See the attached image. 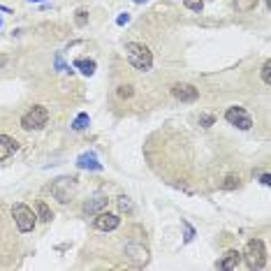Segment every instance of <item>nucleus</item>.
<instances>
[{
	"mask_svg": "<svg viewBox=\"0 0 271 271\" xmlns=\"http://www.w3.org/2000/svg\"><path fill=\"white\" fill-rule=\"evenodd\" d=\"M125 58L130 63L135 70L139 72H149L153 68V53L146 44H139V42H128L125 44Z\"/></svg>",
	"mask_w": 271,
	"mask_h": 271,
	"instance_id": "obj_1",
	"label": "nucleus"
},
{
	"mask_svg": "<svg viewBox=\"0 0 271 271\" xmlns=\"http://www.w3.org/2000/svg\"><path fill=\"white\" fill-rule=\"evenodd\" d=\"M244 257L250 269H264V264H267V248H264L262 239H250V241L246 244Z\"/></svg>",
	"mask_w": 271,
	"mask_h": 271,
	"instance_id": "obj_2",
	"label": "nucleus"
},
{
	"mask_svg": "<svg viewBox=\"0 0 271 271\" xmlns=\"http://www.w3.org/2000/svg\"><path fill=\"white\" fill-rule=\"evenodd\" d=\"M46 121H49V109L42 107V105H35L21 116V128L28 130V132L30 130H42L44 125H46Z\"/></svg>",
	"mask_w": 271,
	"mask_h": 271,
	"instance_id": "obj_3",
	"label": "nucleus"
},
{
	"mask_svg": "<svg viewBox=\"0 0 271 271\" xmlns=\"http://www.w3.org/2000/svg\"><path fill=\"white\" fill-rule=\"evenodd\" d=\"M77 193V179H72V176H61V179H56L51 183V195L56 200L65 204V202H70Z\"/></svg>",
	"mask_w": 271,
	"mask_h": 271,
	"instance_id": "obj_4",
	"label": "nucleus"
},
{
	"mask_svg": "<svg viewBox=\"0 0 271 271\" xmlns=\"http://www.w3.org/2000/svg\"><path fill=\"white\" fill-rule=\"evenodd\" d=\"M12 216H14V223H17L19 232L28 234V232H33V229H35V218H37V216L33 213L30 206H26V204H14Z\"/></svg>",
	"mask_w": 271,
	"mask_h": 271,
	"instance_id": "obj_5",
	"label": "nucleus"
},
{
	"mask_svg": "<svg viewBox=\"0 0 271 271\" xmlns=\"http://www.w3.org/2000/svg\"><path fill=\"white\" fill-rule=\"evenodd\" d=\"M225 121L229 125H234V128H239V130H250L253 128V118L244 107H229L225 112Z\"/></svg>",
	"mask_w": 271,
	"mask_h": 271,
	"instance_id": "obj_6",
	"label": "nucleus"
},
{
	"mask_svg": "<svg viewBox=\"0 0 271 271\" xmlns=\"http://www.w3.org/2000/svg\"><path fill=\"white\" fill-rule=\"evenodd\" d=\"M125 257L135 267H144V264L149 262V248L141 244V241H128L125 244Z\"/></svg>",
	"mask_w": 271,
	"mask_h": 271,
	"instance_id": "obj_7",
	"label": "nucleus"
},
{
	"mask_svg": "<svg viewBox=\"0 0 271 271\" xmlns=\"http://www.w3.org/2000/svg\"><path fill=\"white\" fill-rule=\"evenodd\" d=\"M172 95L179 102H195L200 97V90L195 86H190V84H176V86H172Z\"/></svg>",
	"mask_w": 271,
	"mask_h": 271,
	"instance_id": "obj_8",
	"label": "nucleus"
},
{
	"mask_svg": "<svg viewBox=\"0 0 271 271\" xmlns=\"http://www.w3.org/2000/svg\"><path fill=\"white\" fill-rule=\"evenodd\" d=\"M118 225H121V218L114 216V213H109V211H100L95 216V229H100V232H112Z\"/></svg>",
	"mask_w": 271,
	"mask_h": 271,
	"instance_id": "obj_9",
	"label": "nucleus"
},
{
	"mask_svg": "<svg viewBox=\"0 0 271 271\" xmlns=\"http://www.w3.org/2000/svg\"><path fill=\"white\" fill-rule=\"evenodd\" d=\"M77 167L79 169H88V172H102V162L97 160V156L93 151L81 153V156L77 158Z\"/></svg>",
	"mask_w": 271,
	"mask_h": 271,
	"instance_id": "obj_10",
	"label": "nucleus"
},
{
	"mask_svg": "<svg viewBox=\"0 0 271 271\" xmlns=\"http://www.w3.org/2000/svg\"><path fill=\"white\" fill-rule=\"evenodd\" d=\"M109 200L107 197H93V200L84 202V216H97L100 211H107Z\"/></svg>",
	"mask_w": 271,
	"mask_h": 271,
	"instance_id": "obj_11",
	"label": "nucleus"
},
{
	"mask_svg": "<svg viewBox=\"0 0 271 271\" xmlns=\"http://www.w3.org/2000/svg\"><path fill=\"white\" fill-rule=\"evenodd\" d=\"M239 264H241V253H239V250H227V253L220 257V262L216 264V267H218V269H225V271H234Z\"/></svg>",
	"mask_w": 271,
	"mask_h": 271,
	"instance_id": "obj_12",
	"label": "nucleus"
},
{
	"mask_svg": "<svg viewBox=\"0 0 271 271\" xmlns=\"http://www.w3.org/2000/svg\"><path fill=\"white\" fill-rule=\"evenodd\" d=\"M19 151V141L14 137H7V135H0V160H7L12 153Z\"/></svg>",
	"mask_w": 271,
	"mask_h": 271,
	"instance_id": "obj_13",
	"label": "nucleus"
},
{
	"mask_svg": "<svg viewBox=\"0 0 271 271\" xmlns=\"http://www.w3.org/2000/svg\"><path fill=\"white\" fill-rule=\"evenodd\" d=\"M74 68H77L79 72H81V74H86V77H93V74H95V61H93V58H77V61H74Z\"/></svg>",
	"mask_w": 271,
	"mask_h": 271,
	"instance_id": "obj_14",
	"label": "nucleus"
},
{
	"mask_svg": "<svg viewBox=\"0 0 271 271\" xmlns=\"http://www.w3.org/2000/svg\"><path fill=\"white\" fill-rule=\"evenodd\" d=\"M88 123H90V116H88L86 112H81V114H77V118L72 121V130H77V132L86 130V128H88Z\"/></svg>",
	"mask_w": 271,
	"mask_h": 271,
	"instance_id": "obj_15",
	"label": "nucleus"
},
{
	"mask_svg": "<svg viewBox=\"0 0 271 271\" xmlns=\"http://www.w3.org/2000/svg\"><path fill=\"white\" fill-rule=\"evenodd\" d=\"M37 216H40V220H44V223H51L53 220V211L49 209L46 202H37Z\"/></svg>",
	"mask_w": 271,
	"mask_h": 271,
	"instance_id": "obj_16",
	"label": "nucleus"
},
{
	"mask_svg": "<svg viewBox=\"0 0 271 271\" xmlns=\"http://www.w3.org/2000/svg\"><path fill=\"white\" fill-rule=\"evenodd\" d=\"M232 2L239 12H253L257 7V0H232Z\"/></svg>",
	"mask_w": 271,
	"mask_h": 271,
	"instance_id": "obj_17",
	"label": "nucleus"
},
{
	"mask_svg": "<svg viewBox=\"0 0 271 271\" xmlns=\"http://www.w3.org/2000/svg\"><path fill=\"white\" fill-rule=\"evenodd\" d=\"M181 225H183V229H185L183 232V244H190V241L195 239V227L188 223V220H181Z\"/></svg>",
	"mask_w": 271,
	"mask_h": 271,
	"instance_id": "obj_18",
	"label": "nucleus"
},
{
	"mask_svg": "<svg viewBox=\"0 0 271 271\" xmlns=\"http://www.w3.org/2000/svg\"><path fill=\"white\" fill-rule=\"evenodd\" d=\"M206 2H209V0H183V5L188 9H193V12H202Z\"/></svg>",
	"mask_w": 271,
	"mask_h": 271,
	"instance_id": "obj_19",
	"label": "nucleus"
},
{
	"mask_svg": "<svg viewBox=\"0 0 271 271\" xmlns=\"http://www.w3.org/2000/svg\"><path fill=\"white\" fill-rule=\"evenodd\" d=\"M118 209H121L123 213H130V211H132V202H130V197L121 195V197H118Z\"/></svg>",
	"mask_w": 271,
	"mask_h": 271,
	"instance_id": "obj_20",
	"label": "nucleus"
},
{
	"mask_svg": "<svg viewBox=\"0 0 271 271\" xmlns=\"http://www.w3.org/2000/svg\"><path fill=\"white\" fill-rule=\"evenodd\" d=\"M56 70H58V72H70V74L74 72L70 65H65V61H63V53H56Z\"/></svg>",
	"mask_w": 271,
	"mask_h": 271,
	"instance_id": "obj_21",
	"label": "nucleus"
},
{
	"mask_svg": "<svg viewBox=\"0 0 271 271\" xmlns=\"http://www.w3.org/2000/svg\"><path fill=\"white\" fill-rule=\"evenodd\" d=\"M262 81L267 86H271V61H267L262 65Z\"/></svg>",
	"mask_w": 271,
	"mask_h": 271,
	"instance_id": "obj_22",
	"label": "nucleus"
},
{
	"mask_svg": "<svg viewBox=\"0 0 271 271\" xmlns=\"http://www.w3.org/2000/svg\"><path fill=\"white\" fill-rule=\"evenodd\" d=\"M132 86H118V90H116V95L121 97V100H128V97H132Z\"/></svg>",
	"mask_w": 271,
	"mask_h": 271,
	"instance_id": "obj_23",
	"label": "nucleus"
},
{
	"mask_svg": "<svg viewBox=\"0 0 271 271\" xmlns=\"http://www.w3.org/2000/svg\"><path fill=\"white\" fill-rule=\"evenodd\" d=\"M223 188H225V190H234V188H239V176H227L225 183H223Z\"/></svg>",
	"mask_w": 271,
	"mask_h": 271,
	"instance_id": "obj_24",
	"label": "nucleus"
},
{
	"mask_svg": "<svg viewBox=\"0 0 271 271\" xmlns=\"http://www.w3.org/2000/svg\"><path fill=\"white\" fill-rule=\"evenodd\" d=\"M216 123V116H211V114H202L200 116V125L202 128H211Z\"/></svg>",
	"mask_w": 271,
	"mask_h": 271,
	"instance_id": "obj_25",
	"label": "nucleus"
},
{
	"mask_svg": "<svg viewBox=\"0 0 271 271\" xmlns=\"http://www.w3.org/2000/svg\"><path fill=\"white\" fill-rule=\"evenodd\" d=\"M86 21H88V12L86 9H79L77 12V26H86Z\"/></svg>",
	"mask_w": 271,
	"mask_h": 271,
	"instance_id": "obj_26",
	"label": "nucleus"
},
{
	"mask_svg": "<svg viewBox=\"0 0 271 271\" xmlns=\"http://www.w3.org/2000/svg\"><path fill=\"white\" fill-rule=\"evenodd\" d=\"M116 23H118V26H125V23H130V14H128V12L118 14V17H116Z\"/></svg>",
	"mask_w": 271,
	"mask_h": 271,
	"instance_id": "obj_27",
	"label": "nucleus"
},
{
	"mask_svg": "<svg viewBox=\"0 0 271 271\" xmlns=\"http://www.w3.org/2000/svg\"><path fill=\"white\" fill-rule=\"evenodd\" d=\"M260 181H262V185H271V176L269 174H262V176H260Z\"/></svg>",
	"mask_w": 271,
	"mask_h": 271,
	"instance_id": "obj_28",
	"label": "nucleus"
},
{
	"mask_svg": "<svg viewBox=\"0 0 271 271\" xmlns=\"http://www.w3.org/2000/svg\"><path fill=\"white\" fill-rule=\"evenodd\" d=\"M7 63H9V58H7V56H5V53H0V70H2V68H5Z\"/></svg>",
	"mask_w": 271,
	"mask_h": 271,
	"instance_id": "obj_29",
	"label": "nucleus"
},
{
	"mask_svg": "<svg viewBox=\"0 0 271 271\" xmlns=\"http://www.w3.org/2000/svg\"><path fill=\"white\" fill-rule=\"evenodd\" d=\"M0 12H7V14H9L12 9H9V7H5V5H0Z\"/></svg>",
	"mask_w": 271,
	"mask_h": 271,
	"instance_id": "obj_30",
	"label": "nucleus"
},
{
	"mask_svg": "<svg viewBox=\"0 0 271 271\" xmlns=\"http://www.w3.org/2000/svg\"><path fill=\"white\" fill-rule=\"evenodd\" d=\"M28 2H46V0H28Z\"/></svg>",
	"mask_w": 271,
	"mask_h": 271,
	"instance_id": "obj_31",
	"label": "nucleus"
},
{
	"mask_svg": "<svg viewBox=\"0 0 271 271\" xmlns=\"http://www.w3.org/2000/svg\"><path fill=\"white\" fill-rule=\"evenodd\" d=\"M267 7H271V0H267Z\"/></svg>",
	"mask_w": 271,
	"mask_h": 271,
	"instance_id": "obj_32",
	"label": "nucleus"
},
{
	"mask_svg": "<svg viewBox=\"0 0 271 271\" xmlns=\"http://www.w3.org/2000/svg\"><path fill=\"white\" fill-rule=\"evenodd\" d=\"M135 2H144V0H135Z\"/></svg>",
	"mask_w": 271,
	"mask_h": 271,
	"instance_id": "obj_33",
	"label": "nucleus"
},
{
	"mask_svg": "<svg viewBox=\"0 0 271 271\" xmlns=\"http://www.w3.org/2000/svg\"><path fill=\"white\" fill-rule=\"evenodd\" d=\"M0 26H2V19H0Z\"/></svg>",
	"mask_w": 271,
	"mask_h": 271,
	"instance_id": "obj_34",
	"label": "nucleus"
}]
</instances>
